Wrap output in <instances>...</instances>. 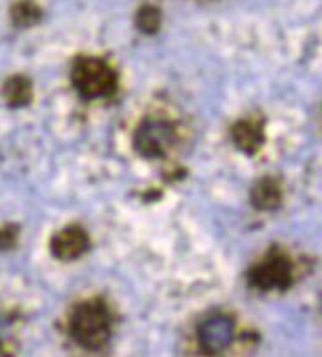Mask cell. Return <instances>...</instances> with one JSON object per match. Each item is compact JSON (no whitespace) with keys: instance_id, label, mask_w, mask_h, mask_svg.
Listing matches in <instances>:
<instances>
[{"instance_id":"6da1fadb","label":"cell","mask_w":322,"mask_h":357,"mask_svg":"<svg viewBox=\"0 0 322 357\" xmlns=\"http://www.w3.org/2000/svg\"><path fill=\"white\" fill-rule=\"evenodd\" d=\"M112 314L102 301H86L70 317V334L86 350H98L112 337Z\"/></svg>"},{"instance_id":"7a4b0ae2","label":"cell","mask_w":322,"mask_h":357,"mask_svg":"<svg viewBox=\"0 0 322 357\" xmlns=\"http://www.w3.org/2000/svg\"><path fill=\"white\" fill-rule=\"evenodd\" d=\"M71 82L84 99H100L117 89V73L98 56H82L73 64Z\"/></svg>"},{"instance_id":"3957f363","label":"cell","mask_w":322,"mask_h":357,"mask_svg":"<svg viewBox=\"0 0 322 357\" xmlns=\"http://www.w3.org/2000/svg\"><path fill=\"white\" fill-rule=\"evenodd\" d=\"M133 142H135V150L142 157L148 159L162 157L175 142V128L168 121L150 119L140 124Z\"/></svg>"},{"instance_id":"277c9868","label":"cell","mask_w":322,"mask_h":357,"mask_svg":"<svg viewBox=\"0 0 322 357\" xmlns=\"http://www.w3.org/2000/svg\"><path fill=\"white\" fill-rule=\"evenodd\" d=\"M291 263L284 255L273 254L250 272V282L259 290H286L291 284Z\"/></svg>"},{"instance_id":"5b68a950","label":"cell","mask_w":322,"mask_h":357,"mask_svg":"<svg viewBox=\"0 0 322 357\" xmlns=\"http://www.w3.org/2000/svg\"><path fill=\"white\" fill-rule=\"evenodd\" d=\"M202 350L215 356L231 344L235 335V321L226 314H213L202 321L197 330Z\"/></svg>"},{"instance_id":"8992f818","label":"cell","mask_w":322,"mask_h":357,"mask_svg":"<svg viewBox=\"0 0 322 357\" xmlns=\"http://www.w3.org/2000/svg\"><path fill=\"white\" fill-rule=\"evenodd\" d=\"M89 248V239L80 226H68L52 239V252L62 261H73Z\"/></svg>"},{"instance_id":"52a82bcc","label":"cell","mask_w":322,"mask_h":357,"mask_svg":"<svg viewBox=\"0 0 322 357\" xmlns=\"http://www.w3.org/2000/svg\"><path fill=\"white\" fill-rule=\"evenodd\" d=\"M231 139L244 153H257L264 144V128L255 119H243L231 128Z\"/></svg>"},{"instance_id":"ba28073f","label":"cell","mask_w":322,"mask_h":357,"mask_svg":"<svg viewBox=\"0 0 322 357\" xmlns=\"http://www.w3.org/2000/svg\"><path fill=\"white\" fill-rule=\"evenodd\" d=\"M280 199H282L280 184L275 178L270 177L259 181L257 186L252 192L253 206L259 208V210H275L280 204Z\"/></svg>"},{"instance_id":"9c48e42d","label":"cell","mask_w":322,"mask_h":357,"mask_svg":"<svg viewBox=\"0 0 322 357\" xmlns=\"http://www.w3.org/2000/svg\"><path fill=\"white\" fill-rule=\"evenodd\" d=\"M4 97L11 106H24L31 100V82L26 77H11L4 86Z\"/></svg>"},{"instance_id":"30bf717a","label":"cell","mask_w":322,"mask_h":357,"mask_svg":"<svg viewBox=\"0 0 322 357\" xmlns=\"http://www.w3.org/2000/svg\"><path fill=\"white\" fill-rule=\"evenodd\" d=\"M137 28L146 35H155L159 31L160 22H162V15H160L159 8H155L151 4L142 6L137 13Z\"/></svg>"},{"instance_id":"8fae6325","label":"cell","mask_w":322,"mask_h":357,"mask_svg":"<svg viewBox=\"0 0 322 357\" xmlns=\"http://www.w3.org/2000/svg\"><path fill=\"white\" fill-rule=\"evenodd\" d=\"M40 19V10L33 2H19L13 8V22L17 26H31Z\"/></svg>"}]
</instances>
